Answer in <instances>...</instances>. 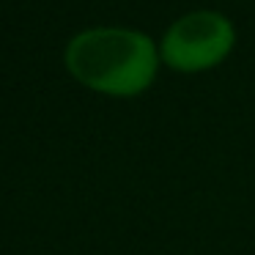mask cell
Instances as JSON below:
<instances>
[{"mask_svg":"<svg viewBox=\"0 0 255 255\" xmlns=\"http://www.w3.org/2000/svg\"><path fill=\"white\" fill-rule=\"evenodd\" d=\"M63 61L80 85L113 99H132L154 85L162 58L151 36L102 25L72 36Z\"/></svg>","mask_w":255,"mask_h":255,"instance_id":"cell-1","label":"cell"},{"mask_svg":"<svg viewBox=\"0 0 255 255\" xmlns=\"http://www.w3.org/2000/svg\"><path fill=\"white\" fill-rule=\"evenodd\" d=\"M236 44L233 22L220 11H189L165 30L159 58L184 74L209 72L231 55Z\"/></svg>","mask_w":255,"mask_h":255,"instance_id":"cell-2","label":"cell"}]
</instances>
